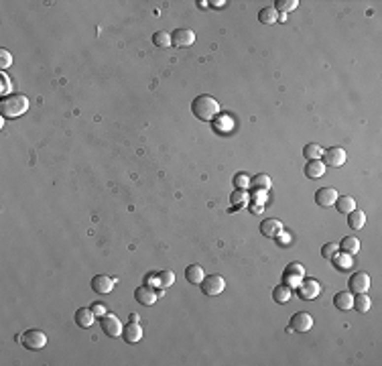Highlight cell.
I'll return each instance as SVG.
<instances>
[{"instance_id": "1", "label": "cell", "mask_w": 382, "mask_h": 366, "mask_svg": "<svg viewBox=\"0 0 382 366\" xmlns=\"http://www.w3.org/2000/svg\"><path fill=\"white\" fill-rule=\"evenodd\" d=\"M191 112L195 114V118L208 122V120H213L215 116H218L220 104H218V100L215 98H211L208 94H202L191 102Z\"/></svg>"}, {"instance_id": "2", "label": "cell", "mask_w": 382, "mask_h": 366, "mask_svg": "<svg viewBox=\"0 0 382 366\" xmlns=\"http://www.w3.org/2000/svg\"><path fill=\"white\" fill-rule=\"evenodd\" d=\"M29 110V98L23 94H10L4 96L0 102V114L2 118H19Z\"/></svg>"}, {"instance_id": "3", "label": "cell", "mask_w": 382, "mask_h": 366, "mask_svg": "<svg viewBox=\"0 0 382 366\" xmlns=\"http://www.w3.org/2000/svg\"><path fill=\"white\" fill-rule=\"evenodd\" d=\"M199 285H202L204 295L215 297V295H220V293L226 289V279H224L222 275H208V279L204 277V281L199 283Z\"/></svg>"}, {"instance_id": "4", "label": "cell", "mask_w": 382, "mask_h": 366, "mask_svg": "<svg viewBox=\"0 0 382 366\" xmlns=\"http://www.w3.org/2000/svg\"><path fill=\"white\" fill-rule=\"evenodd\" d=\"M305 279V269H303V264L301 262H291L289 267L285 269L283 273V281H285V285L287 287H299L301 285V281Z\"/></svg>"}, {"instance_id": "5", "label": "cell", "mask_w": 382, "mask_h": 366, "mask_svg": "<svg viewBox=\"0 0 382 366\" xmlns=\"http://www.w3.org/2000/svg\"><path fill=\"white\" fill-rule=\"evenodd\" d=\"M23 346L29 350H41L47 346V336L41 329H27L23 334Z\"/></svg>"}, {"instance_id": "6", "label": "cell", "mask_w": 382, "mask_h": 366, "mask_svg": "<svg viewBox=\"0 0 382 366\" xmlns=\"http://www.w3.org/2000/svg\"><path fill=\"white\" fill-rule=\"evenodd\" d=\"M100 326H102V329H104V334L106 336H110V338H116V336H122V324H120V320L116 318L114 313H106V315H102L100 318Z\"/></svg>"}, {"instance_id": "7", "label": "cell", "mask_w": 382, "mask_h": 366, "mask_svg": "<svg viewBox=\"0 0 382 366\" xmlns=\"http://www.w3.org/2000/svg\"><path fill=\"white\" fill-rule=\"evenodd\" d=\"M323 165L325 167H342L346 163V151L342 146H331V148H323Z\"/></svg>"}, {"instance_id": "8", "label": "cell", "mask_w": 382, "mask_h": 366, "mask_svg": "<svg viewBox=\"0 0 382 366\" xmlns=\"http://www.w3.org/2000/svg\"><path fill=\"white\" fill-rule=\"evenodd\" d=\"M370 283H372V279H370V275L368 273H354L352 277H350V281H347V287H350V293H366L368 289H370Z\"/></svg>"}, {"instance_id": "9", "label": "cell", "mask_w": 382, "mask_h": 366, "mask_svg": "<svg viewBox=\"0 0 382 366\" xmlns=\"http://www.w3.org/2000/svg\"><path fill=\"white\" fill-rule=\"evenodd\" d=\"M297 289H299L301 299H307V301H311V299H315V297H319V293H321L319 281H315V279H303L301 285H299Z\"/></svg>"}, {"instance_id": "10", "label": "cell", "mask_w": 382, "mask_h": 366, "mask_svg": "<svg viewBox=\"0 0 382 366\" xmlns=\"http://www.w3.org/2000/svg\"><path fill=\"white\" fill-rule=\"evenodd\" d=\"M171 41L175 47H191L195 43V33L191 29H175L171 33Z\"/></svg>"}, {"instance_id": "11", "label": "cell", "mask_w": 382, "mask_h": 366, "mask_svg": "<svg viewBox=\"0 0 382 366\" xmlns=\"http://www.w3.org/2000/svg\"><path fill=\"white\" fill-rule=\"evenodd\" d=\"M313 328V318L307 311H297L291 318V329L293 331H309Z\"/></svg>"}, {"instance_id": "12", "label": "cell", "mask_w": 382, "mask_h": 366, "mask_svg": "<svg viewBox=\"0 0 382 366\" xmlns=\"http://www.w3.org/2000/svg\"><path fill=\"white\" fill-rule=\"evenodd\" d=\"M114 285H116V279L114 277H108V275H96L92 279V289L96 293H100V295L110 293L114 289Z\"/></svg>"}, {"instance_id": "13", "label": "cell", "mask_w": 382, "mask_h": 366, "mask_svg": "<svg viewBox=\"0 0 382 366\" xmlns=\"http://www.w3.org/2000/svg\"><path fill=\"white\" fill-rule=\"evenodd\" d=\"M338 191L334 187H321L317 189V193H315V204L317 206H323V208H329V206H334L338 202Z\"/></svg>"}, {"instance_id": "14", "label": "cell", "mask_w": 382, "mask_h": 366, "mask_svg": "<svg viewBox=\"0 0 382 366\" xmlns=\"http://www.w3.org/2000/svg\"><path fill=\"white\" fill-rule=\"evenodd\" d=\"M159 297H161V293H157L153 287H148V285L137 287V291H135V299L142 305H153Z\"/></svg>"}, {"instance_id": "15", "label": "cell", "mask_w": 382, "mask_h": 366, "mask_svg": "<svg viewBox=\"0 0 382 366\" xmlns=\"http://www.w3.org/2000/svg\"><path fill=\"white\" fill-rule=\"evenodd\" d=\"M260 232H262V236H267V238H277L280 232H283V224H280V220L267 218L260 224Z\"/></svg>"}, {"instance_id": "16", "label": "cell", "mask_w": 382, "mask_h": 366, "mask_svg": "<svg viewBox=\"0 0 382 366\" xmlns=\"http://www.w3.org/2000/svg\"><path fill=\"white\" fill-rule=\"evenodd\" d=\"M122 338H124V342H128V344H137V342H140L142 340V328L139 326V324H128L124 329H122Z\"/></svg>"}, {"instance_id": "17", "label": "cell", "mask_w": 382, "mask_h": 366, "mask_svg": "<svg viewBox=\"0 0 382 366\" xmlns=\"http://www.w3.org/2000/svg\"><path fill=\"white\" fill-rule=\"evenodd\" d=\"M325 165H323V161L321 159H311L307 165H305V175L309 177V179H319L323 173H325Z\"/></svg>"}, {"instance_id": "18", "label": "cell", "mask_w": 382, "mask_h": 366, "mask_svg": "<svg viewBox=\"0 0 382 366\" xmlns=\"http://www.w3.org/2000/svg\"><path fill=\"white\" fill-rule=\"evenodd\" d=\"M94 322H96V313L92 311V307H81V309H77V313H75V324L79 328H90V326H94Z\"/></svg>"}, {"instance_id": "19", "label": "cell", "mask_w": 382, "mask_h": 366, "mask_svg": "<svg viewBox=\"0 0 382 366\" xmlns=\"http://www.w3.org/2000/svg\"><path fill=\"white\" fill-rule=\"evenodd\" d=\"M334 305L340 309V311H347V309H352L354 305V293L350 291H342L334 297Z\"/></svg>"}, {"instance_id": "20", "label": "cell", "mask_w": 382, "mask_h": 366, "mask_svg": "<svg viewBox=\"0 0 382 366\" xmlns=\"http://www.w3.org/2000/svg\"><path fill=\"white\" fill-rule=\"evenodd\" d=\"M340 246V251L342 253H347V255H358V251H360V240L356 238V236H346V238H342V242L338 244Z\"/></svg>"}, {"instance_id": "21", "label": "cell", "mask_w": 382, "mask_h": 366, "mask_svg": "<svg viewBox=\"0 0 382 366\" xmlns=\"http://www.w3.org/2000/svg\"><path fill=\"white\" fill-rule=\"evenodd\" d=\"M334 206H338V212L340 214H350V212L356 210V199L352 195H340L338 202Z\"/></svg>"}, {"instance_id": "22", "label": "cell", "mask_w": 382, "mask_h": 366, "mask_svg": "<svg viewBox=\"0 0 382 366\" xmlns=\"http://www.w3.org/2000/svg\"><path fill=\"white\" fill-rule=\"evenodd\" d=\"M358 313H366V311H370V307H372V299L366 295V293H358L356 297H354V305H352Z\"/></svg>"}, {"instance_id": "23", "label": "cell", "mask_w": 382, "mask_h": 366, "mask_svg": "<svg viewBox=\"0 0 382 366\" xmlns=\"http://www.w3.org/2000/svg\"><path fill=\"white\" fill-rule=\"evenodd\" d=\"M211 124H213V130L218 132V135H224V132L232 130V126H234V124H232V118H230V116H226V114L218 116V118H213Z\"/></svg>"}, {"instance_id": "24", "label": "cell", "mask_w": 382, "mask_h": 366, "mask_svg": "<svg viewBox=\"0 0 382 366\" xmlns=\"http://www.w3.org/2000/svg\"><path fill=\"white\" fill-rule=\"evenodd\" d=\"M364 224H366V214L360 212V210H354L347 214V226H350L352 230H360Z\"/></svg>"}, {"instance_id": "25", "label": "cell", "mask_w": 382, "mask_h": 366, "mask_svg": "<svg viewBox=\"0 0 382 366\" xmlns=\"http://www.w3.org/2000/svg\"><path fill=\"white\" fill-rule=\"evenodd\" d=\"M250 185L254 187V191H269L271 187V177L267 173H258L250 179Z\"/></svg>"}, {"instance_id": "26", "label": "cell", "mask_w": 382, "mask_h": 366, "mask_svg": "<svg viewBox=\"0 0 382 366\" xmlns=\"http://www.w3.org/2000/svg\"><path fill=\"white\" fill-rule=\"evenodd\" d=\"M258 21L262 25H273L278 21V12L275 10V6H264L260 12H258Z\"/></svg>"}, {"instance_id": "27", "label": "cell", "mask_w": 382, "mask_h": 366, "mask_svg": "<svg viewBox=\"0 0 382 366\" xmlns=\"http://www.w3.org/2000/svg\"><path fill=\"white\" fill-rule=\"evenodd\" d=\"M204 269H202V264H189V267L185 269V279L189 283H202L204 281Z\"/></svg>"}, {"instance_id": "28", "label": "cell", "mask_w": 382, "mask_h": 366, "mask_svg": "<svg viewBox=\"0 0 382 366\" xmlns=\"http://www.w3.org/2000/svg\"><path fill=\"white\" fill-rule=\"evenodd\" d=\"M331 260H334V264H336V267H338L340 271H347V269H350L352 264H354L352 255H347V253H338V255H336L334 258H331Z\"/></svg>"}, {"instance_id": "29", "label": "cell", "mask_w": 382, "mask_h": 366, "mask_svg": "<svg viewBox=\"0 0 382 366\" xmlns=\"http://www.w3.org/2000/svg\"><path fill=\"white\" fill-rule=\"evenodd\" d=\"M273 299L277 303H289V299H291V287L287 285H278L273 289Z\"/></svg>"}, {"instance_id": "30", "label": "cell", "mask_w": 382, "mask_h": 366, "mask_svg": "<svg viewBox=\"0 0 382 366\" xmlns=\"http://www.w3.org/2000/svg\"><path fill=\"white\" fill-rule=\"evenodd\" d=\"M153 43H155L157 47H161V49H167V47H171V45H173L171 35H169L167 31H157L155 35H153Z\"/></svg>"}, {"instance_id": "31", "label": "cell", "mask_w": 382, "mask_h": 366, "mask_svg": "<svg viewBox=\"0 0 382 366\" xmlns=\"http://www.w3.org/2000/svg\"><path fill=\"white\" fill-rule=\"evenodd\" d=\"M299 6V0H277L275 2V10L280 14H287L291 10H295Z\"/></svg>"}, {"instance_id": "32", "label": "cell", "mask_w": 382, "mask_h": 366, "mask_svg": "<svg viewBox=\"0 0 382 366\" xmlns=\"http://www.w3.org/2000/svg\"><path fill=\"white\" fill-rule=\"evenodd\" d=\"M303 155H305V159H321V155H323V148L319 146V145H315V143H309V145H305V148H303Z\"/></svg>"}, {"instance_id": "33", "label": "cell", "mask_w": 382, "mask_h": 366, "mask_svg": "<svg viewBox=\"0 0 382 366\" xmlns=\"http://www.w3.org/2000/svg\"><path fill=\"white\" fill-rule=\"evenodd\" d=\"M338 253H340L338 242H327V244H323V246H321V256H323V258H327V260H331V258H334Z\"/></svg>"}, {"instance_id": "34", "label": "cell", "mask_w": 382, "mask_h": 366, "mask_svg": "<svg viewBox=\"0 0 382 366\" xmlns=\"http://www.w3.org/2000/svg\"><path fill=\"white\" fill-rule=\"evenodd\" d=\"M159 281H161V287H171L177 279H175L173 271H161L159 273Z\"/></svg>"}, {"instance_id": "35", "label": "cell", "mask_w": 382, "mask_h": 366, "mask_svg": "<svg viewBox=\"0 0 382 366\" xmlns=\"http://www.w3.org/2000/svg\"><path fill=\"white\" fill-rule=\"evenodd\" d=\"M232 183H234L236 189H246L248 185H250V177H248L246 173H236L234 175V181H232Z\"/></svg>"}, {"instance_id": "36", "label": "cell", "mask_w": 382, "mask_h": 366, "mask_svg": "<svg viewBox=\"0 0 382 366\" xmlns=\"http://www.w3.org/2000/svg\"><path fill=\"white\" fill-rule=\"evenodd\" d=\"M12 65V55L6 51V49H0V70H6V68H10Z\"/></svg>"}, {"instance_id": "37", "label": "cell", "mask_w": 382, "mask_h": 366, "mask_svg": "<svg viewBox=\"0 0 382 366\" xmlns=\"http://www.w3.org/2000/svg\"><path fill=\"white\" fill-rule=\"evenodd\" d=\"M246 199H248V195H246L244 189H236L234 193H232V204H234V206H244Z\"/></svg>"}, {"instance_id": "38", "label": "cell", "mask_w": 382, "mask_h": 366, "mask_svg": "<svg viewBox=\"0 0 382 366\" xmlns=\"http://www.w3.org/2000/svg\"><path fill=\"white\" fill-rule=\"evenodd\" d=\"M0 77H2V88H0V90H2V94L6 96L10 92V79H8V75L4 72H0Z\"/></svg>"}, {"instance_id": "39", "label": "cell", "mask_w": 382, "mask_h": 366, "mask_svg": "<svg viewBox=\"0 0 382 366\" xmlns=\"http://www.w3.org/2000/svg\"><path fill=\"white\" fill-rule=\"evenodd\" d=\"M277 242H278V246H287V244H291V234H287V232H280V234L277 236Z\"/></svg>"}, {"instance_id": "40", "label": "cell", "mask_w": 382, "mask_h": 366, "mask_svg": "<svg viewBox=\"0 0 382 366\" xmlns=\"http://www.w3.org/2000/svg\"><path fill=\"white\" fill-rule=\"evenodd\" d=\"M92 311L96 313V318H102V315H106L108 311H106V307L102 305V303H92Z\"/></svg>"}, {"instance_id": "41", "label": "cell", "mask_w": 382, "mask_h": 366, "mask_svg": "<svg viewBox=\"0 0 382 366\" xmlns=\"http://www.w3.org/2000/svg\"><path fill=\"white\" fill-rule=\"evenodd\" d=\"M148 287H161L159 275H151V277H148Z\"/></svg>"}, {"instance_id": "42", "label": "cell", "mask_w": 382, "mask_h": 366, "mask_svg": "<svg viewBox=\"0 0 382 366\" xmlns=\"http://www.w3.org/2000/svg\"><path fill=\"white\" fill-rule=\"evenodd\" d=\"M139 320H140L139 313H132V315H130V322H132V324H139Z\"/></svg>"}, {"instance_id": "43", "label": "cell", "mask_w": 382, "mask_h": 366, "mask_svg": "<svg viewBox=\"0 0 382 366\" xmlns=\"http://www.w3.org/2000/svg\"><path fill=\"white\" fill-rule=\"evenodd\" d=\"M209 4H211V6H215V8H222L226 2H220V0H215V2H209Z\"/></svg>"}]
</instances>
